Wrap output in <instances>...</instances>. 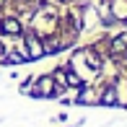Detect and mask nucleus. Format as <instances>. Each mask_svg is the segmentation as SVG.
<instances>
[{
  "instance_id": "f257e3e1",
  "label": "nucleus",
  "mask_w": 127,
  "mask_h": 127,
  "mask_svg": "<svg viewBox=\"0 0 127 127\" xmlns=\"http://www.w3.org/2000/svg\"><path fill=\"white\" fill-rule=\"evenodd\" d=\"M55 94H57V88H55V80H52L49 75H42L36 80V88L31 91L34 99H44V96H55Z\"/></svg>"
},
{
  "instance_id": "f03ea898",
  "label": "nucleus",
  "mask_w": 127,
  "mask_h": 127,
  "mask_svg": "<svg viewBox=\"0 0 127 127\" xmlns=\"http://www.w3.org/2000/svg\"><path fill=\"white\" fill-rule=\"evenodd\" d=\"M24 39H26V44H29V60H39V57L44 55V44L39 42V36L34 31H29Z\"/></svg>"
},
{
  "instance_id": "7ed1b4c3",
  "label": "nucleus",
  "mask_w": 127,
  "mask_h": 127,
  "mask_svg": "<svg viewBox=\"0 0 127 127\" xmlns=\"http://www.w3.org/2000/svg\"><path fill=\"white\" fill-rule=\"evenodd\" d=\"M0 31L8 34V36H21V34H24V26H21V21L16 18V16H8V18H3Z\"/></svg>"
},
{
  "instance_id": "39448f33",
  "label": "nucleus",
  "mask_w": 127,
  "mask_h": 127,
  "mask_svg": "<svg viewBox=\"0 0 127 127\" xmlns=\"http://www.w3.org/2000/svg\"><path fill=\"white\" fill-rule=\"evenodd\" d=\"M24 60H29V57H26V55H18V52H10L8 57H3L5 65H16V62H24Z\"/></svg>"
},
{
  "instance_id": "423d86ee",
  "label": "nucleus",
  "mask_w": 127,
  "mask_h": 127,
  "mask_svg": "<svg viewBox=\"0 0 127 127\" xmlns=\"http://www.w3.org/2000/svg\"><path fill=\"white\" fill-rule=\"evenodd\" d=\"M122 49H125V39H114L112 42V52L117 55V52H122Z\"/></svg>"
},
{
  "instance_id": "20e7f679",
  "label": "nucleus",
  "mask_w": 127,
  "mask_h": 127,
  "mask_svg": "<svg viewBox=\"0 0 127 127\" xmlns=\"http://www.w3.org/2000/svg\"><path fill=\"white\" fill-rule=\"evenodd\" d=\"M114 96H117V94H114V88L109 86V88L101 94V104H106V106H114V104H117V99H114Z\"/></svg>"
}]
</instances>
